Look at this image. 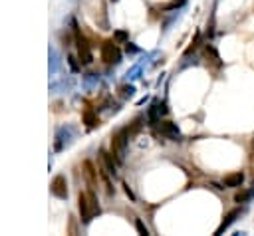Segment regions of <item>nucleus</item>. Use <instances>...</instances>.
Wrapping results in <instances>:
<instances>
[{"instance_id": "1", "label": "nucleus", "mask_w": 254, "mask_h": 236, "mask_svg": "<svg viewBox=\"0 0 254 236\" xmlns=\"http://www.w3.org/2000/svg\"><path fill=\"white\" fill-rule=\"evenodd\" d=\"M78 211H80V218L84 224H89L91 218H95L102 209H100V202H98V197L93 195V191H87V193H80L78 195Z\"/></svg>"}, {"instance_id": "2", "label": "nucleus", "mask_w": 254, "mask_h": 236, "mask_svg": "<svg viewBox=\"0 0 254 236\" xmlns=\"http://www.w3.org/2000/svg\"><path fill=\"white\" fill-rule=\"evenodd\" d=\"M74 42L78 46V58H80V64L82 66H89L93 62V56H91V48H89V42L87 38L80 32L78 24L74 22Z\"/></svg>"}, {"instance_id": "3", "label": "nucleus", "mask_w": 254, "mask_h": 236, "mask_svg": "<svg viewBox=\"0 0 254 236\" xmlns=\"http://www.w3.org/2000/svg\"><path fill=\"white\" fill-rule=\"evenodd\" d=\"M127 143H129V135H127L125 129H119L117 133L111 135V153H113V157H115L119 163L125 159Z\"/></svg>"}, {"instance_id": "4", "label": "nucleus", "mask_w": 254, "mask_h": 236, "mask_svg": "<svg viewBox=\"0 0 254 236\" xmlns=\"http://www.w3.org/2000/svg\"><path fill=\"white\" fill-rule=\"evenodd\" d=\"M102 60L107 66H117L121 62V50L115 46L113 40H107L102 44Z\"/></svg>"}, {"instance_id": "5", "label": "nucleus", "mask_w": 254, "mask_h": 236, "mask_svg": "<svg viewBox=\"0 0 254 236\" xmlns=\"http://www.w3.org/2000/svg\"><path fill=\"white\" fill-rule=\"evenodd\" d=\"M72 137H74V129L70 127V125H66V127H60L58 131H56V139H54V151H64L66 147L72 143Z\"/></svg>"}, {"instance_id": "6", "label": "nucleus", "mask_w": 254, "mask_h": 236, "mask_svg": "<svg viewBox=\"0 0 254 236\" xmlns=\"http://www.w3.org/2000/svg\"><path fill=\"white\" fill-rule=\"evenodd\" d=\"M50 193H52L56 198L66 200V198H68V183H66V177H64V175L54 177L52 183H50Z\"/></svg>"}, {"instance_id": "7", "label": "nucleus", "mask_w": 254, "mask_h": 236, "mask_svg": "<svg viewBox=\"0 0 254 236\" xmlns=\"http://www.w3.org/2000/svg\"><path fill=\"white\" fill-rule=\"evenodd\" d=\"M159 131H161L163 137H167L171 141H181L183 139L177 123H173V121H159Z\"/></svg>"}, {"instance_id": "8", "label": "nucleus", "mask_w": 254, "mask_h": 236, "mask_svg": "<svg viewBox=\"0 0 254 236\" xmlns=\"http://www.w3.org/2000/svg\"><path fill=\"white\" fill-rule=\"evenodd\" d=\"M117 159H113V153H107V151H100V169H106L111 177H115L117 173Z\"/></svg>"}, {"instance_id": "9", "label": "nucleus", "mask_w": 254, "mask_h": 236, "mask_svg": "<svg viewBox=\"0 0 254 236\" xmlns=\"http://www.w3.org/2000/svg\"><path fill=\"white\" fill-rule=\"evenodd\" d=\"M98 173H100V171L91 165V161H85V163H84V175H85V181H87V185H89L91 189L98 187Z\"/></svg>"}, {"instance_id": "10", "label": "nucleus", "mask_w": 254, "mask_h": 236, "mask_svg": "<svg viewBox=\"0 0 254 236\" xmlns=\"http://www.w3.org/2000/svg\"><path fill=\"white\" fill-rule=\"evenodd\" d=\"M82 119H84V123H85V127H87V129H95V127L100 125L98 111H93L91 107H85V109H84V113H82Z\"/></svg>"}, {"instance_id": "11", "label": "nucleus", "mask_w": 254, "mask_h": 236, "mask_svg": "<svg viewBox=\"0 0 254 236\" xmlns=\"http://www.w3.org/2000/svg\"><path fill=\"white\" fill-rule=\"evenodd\" d=\"M244 183V173H231L225 177V181H222V187L225 189H236Z\"/></svg>"}, {"instance_id": "12", "label": "nucleus", "mask_w": 254, "mask_h": 236, "mask_svg": "<svg viewBox=\"0 0 254 236\" xmlns=\"http://www.w3.org/2000/svg\"><path fill=\"white\" fill-rule=\"evenodd\" d=\"M238 215H240V211H238V209H234V211H231V213H229V215L225 216V220H222V224L218 226V230H216V234H222V232H225V230H227V228H229V226H231V224H233V222H234V220L238 218Z\"/></svg>"}, {"instance_id": "13", "label": "nucleus", "mask_w": 254, "mask_h": 236, "mask_svg": "<svg viewBox=\"0 0 254 236\" xmlns=\"http://www.w3.org/2000/svg\"><path fill=\"white\" fill-rule=\"evenodd\" d=\"M205 56L209 58V60H211L216 68H220V66H222V62H220V56H218V52L214 50V46H212V44H205Z\"/></svg>"}, {"instance_id": "14", "label": "nucleus", "mask_w": 254, "mask_h": 236, "mask_svg": "<svg viewBox=\"0 0 254 236\" xmlns=\"http://www.w3.org/2000/svg\"><path fill=\"white\" fill-rule=\"evenodd\" d=\"M60 68V58H58V52L54 48H50V76H54Z\"/></svg>"}, {"instance_id": "15", "label": "nucleus", "mask_w": 254, "mask_h": 236, "mask_svg": "<svg viewBox=\"0 0 254 236\" xmlns=\"http://www.w3.org/2000/svg\"><path fill=\"white\" fill-rule=\"evenodd\" d=\"M187 4V0H171V2H167V4H163L161 6V10H177V8H181V6H185Z\"/></svg>"}, {"instance_id": "16", "label": "nucleus", "mask_w": 254, "mask_h": 236, "mask_svg": "<svg viewBox=\"0 0 254 236\" xmlns=\"http://www.w3.org/2000/svg\"><path fill=\"white\" fill-rule=\"evenodd\" d=\"M133 94H135V87H133V85H127V83H125V85H121V87H119V96H121L123 99L131 98Z\"/></svg>"}, {"instance_id": "17", "label": "nucleus", "mask_w": 254, "mask_h": 236, "mask_svg": "<svg viewBox=\"0 0 254 236\" xmlns=\"http://www.w3.org/2000/svg\"><path fill=\"white\" fill-rule=\"evenodd\" d=\"M143 64H145V62L137 64L135 68H131L129 72H127V79H137V78H141V70H143Z\"/></svg>"}, {"instance_id": "18", "label": "nucleus", "mask_w": 254, "mask_h": 236, "mask_svg": "<svg viewBox=\"0 0 254 236\" xmlns=\"http://www.w3.org/2000/svg\"><path fill=\"white\" fill-rule=\"evenodd\" d=\"M248 198H252V189H248V191H240V193L234 197L236 202H246Z\"/></svg>"}, {"instance_id": "19", "label": "nucleus", "mask_w": 254, "mask_h": 236, "mask_svg": "<svg viewBox=\"0 0 254 236\" xmlns=\"http://www.w3.org/2000/svg\"><path fill=\"white\" fill-rule=\"evenodd\" d=\"M113 38H115L117 42H129V36H127V32H123V30H117Z\"/></svg>"}, {"instance_id": "20", "label": "nucleus", "mask_w": 254, "mask_h": 236, "mask_svg": "<svg viewBox=\"0 0 254 236\" xmlns=\"http://www.w3.org/2000/svg\"><path fill=\"white\" fill-rule=\"evenodd\" d=\"M199 42H201V34H197V36H195V40H193V44H190V46H189V50H187L185 54L189 56L190 52H195V50H197V46H199Z\"/></svg>"}, {"instance_id": "21", "label": "nucleus", "mask_w": 254, "mask_h": 236, "mask_svg": "<svg viewBox=\"0 0 254 236\" xmlns=\"http://www.w3.org/2000/svg\"><path fill=\"white\" fill-rule=\"evenodd\" d=\"M125 52H127V54H137L139 48H137L133 42H125Z\"/></svg>"}, {"instance_id": "22", "label": "nucleus", "mask_w": 254, "mask_h": 236, "mask_svg": "<svg viewBox=\"0 0 254 236\" xmlns=\"http://www.w3.org/2000/svg\"><path fill=\"white\" fill-rule=\"evenodd\" d=\"M135 226H137V230H139V234H145V236L149 234V230H147V226H145V224H143V222H141L139 218H135Z\"/></svg>"}, {"instance_id": "23", "label": "nucleus", "mask_w": 254, "mask_h": 236, "mask_svg": "<svg viewBox=\"0 0 254 236\" xmlns=\"http://www.w3.org/2000/svg\"><path fill=\"white\" fill-rule=\"evenodd\" d=\"M68 64H70L72 72H80V64L76 62V58H74V56H70V58H68Z\"/></svg>"}, {"instance_id": "24", "label": "nucleus", "mask_w": 254, "mask_h": 236, "mask_svg": "<svg viewBox=\"0 0 254 236\" xmlns=\"http://www.w3.org/2000/svg\"><path fill=\"white\" fill-rule=\"evenodd\" d=\"M95 81H100V76H98V74H87L85 85H91V83H95Z\"/></svg>"}, {"instance_id": "25", "label": "nucleus", "mask_w": 254, "mask_h": 236, "mask_svg": "<svg viewBox=\"0 0 254 236\" xmlns=\"http://www.w3.org/2000/svg\"><path fill=\"white\" fill-rule=\"evenodd\" d=\"M123 187H125V193H127V197H129V198L133 200L135 197H133V193H131V189H129V187H127V185H123Z\"/></svg>"}, {"instance_id": "26", "label": "nucleus", "mask_w": 254, "mask_h": 236, "mask_svg": "<svg viewBox=\"0 0 254 236\" xmlns=\"http://www.w3.org/2000/svg\"><path fill=\"white\" fill-rule=\"evenodd\" d=\"M111 2H117V0H111Z\"/></svg>"}]
</instances>
